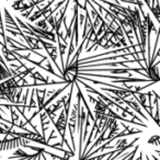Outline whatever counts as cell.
I'll return each instance as SVG.
<instances>
[{"mask_svg":"<svg viewBox=\"0 0 160 160\" xmlns=\"http://www.w3.org/2000/svg\"><path fill=\"white\" fill-rule=\"evenodd\" d=\"M30 140L23 137L18 136H12L11 138L6 137L5 139L0 140V151H7L18 149L20 147H29Z\"/></svg>","mask_w":160,"mask_h":160,"instance_id":"1","label":"cell"},{"mask_svg":"<svg viewBox=\"0 0 160 160\" xmlns=\"http://www.w3.org/2000/svg\"><path fill=\"white\" fill-rule=\"evenodd\" d=\"M38 28H40V29H42V30H46V28H47L46 20H45V19H43V20L38 21Z\"/></svg>","mask_w":160,"mask_h":160,"instance_id":"2","label":"cell"}]
</instances>
